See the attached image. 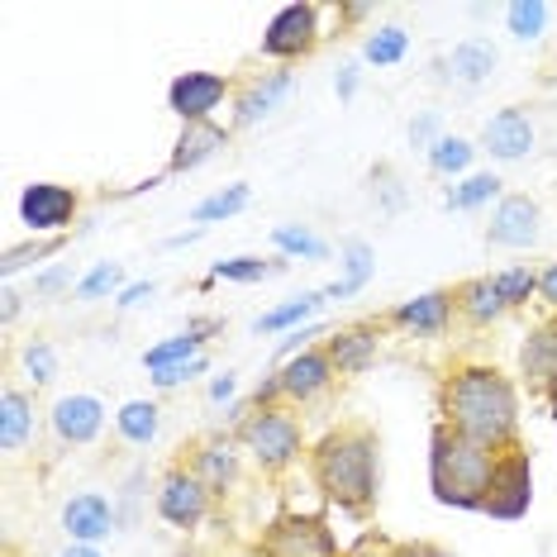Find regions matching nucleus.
<instances>
[{"mask_svg": "<svg viewBox=\"0 0 557 557\" xmlns=\"http://www.w3.org/2000/svg\"><path fill=\"white\" fill-rule=\"evenodd\" d=\"M62 524H67L72 539L82 543H96L110 534V524H115V510H110L106 496H96V491H86V496L67 500V510H62Z\"/></svg>", "mask_w": 557, "mask_h": 557, "instance_id": "4468645a", "label": "nucleus"}, {"mask_svg": "<svg viewBox=\"0 0 557 557\" xmlns=\"http://www.w3.org/2000/svg\"><path fill=\"white\" fill-rule=\"evenodd\" d=\"M120 434L129 443H153L158 438V405L153 400H129L120 410Z\"/></svg>", "mask_w": 557, "mask_h": 557, "instance_id": "393cba45", "label": "nucleus"}, {"mask_svg": "<svg viewBox=\"0 0 557 557\" xmlns=\"http://www.w3.org/2000/svg\"><path fill=\"white\" fill-rule=\"evenodd\" d=\"M62 557H100V553H96V548H67Z\"/></svg>", "mask_w": 557, "mask_h": 557, "instance_id": "49530a36", "label": "nucleus"}, {"mask_svg": "<svg viewBox=\"0 0 557 557\" xmlns=\"http://www.w3.org/2000/svg\"><path fill=\"white\" fill-rule=\"evenodd\" d=\"M320 306H324V290H314V296H300V300H290V306H282V310L262 314V320L252 324V329H258V334H262V329H268V334H272V329H286V324H300V320H310V314L320 310Z\"/></svg>", "mask_w": 557, "mask_h": 557, "instance_id": "bb28decb", "label": "nucleus"}, {"mask_svg": "<svg viewBox=\"0 0 557 557\" xmlns=\"http://www.w3.org/2000/svg\"><path fill=\"white\" fill-rule=\"evenodd\" d=\"M62 276H67V272H48L44 282H39V290H58V286H62Z\"/></svg>", "mask_w": 557, "mask_h": 557, "instance_id": "a18cd8bd", "label": "nucleus"}, {"mask_svg": "<svg viewBox=\"0 0 557 557\" xmlns=\"http://www.w3.org/2000/svg\"><path fill=\"white\" fill-rule=\"evenodd\" d=\"M491 282H496V290H500L505 306H519V300H529V290L539 286V282H534V272H529V268H510V272L491 276Z\"/></svg>", "mask_w": 557, "mask_h": 557, "instance_id": "72a5a7b5", "label": "nucleus"}, {"mask_svg": "<svg viewBox=\"0 0 557 557\" xmlns=\"http://www.w3.org/2000/svg\"><path fill=\"white\" fill-rule=\"evenodd\" d=\"M391 557H448V553L434 548V543H405V548H396Z\"/></svg>", "mask_w": 557, "mask_h": 557, "instance_id": "ea45409f", "label": "nucleus"}, {"mask_svg": "<svg viewBox=\"0 0 557 557\" xmlns=\"http://www.w3.org/2000/svg\"><path fill=\"white\" fill-rule=\"evenodd\" d=\"M100 420H106V410L96 396H62L53 410V429L67 443H91L100 434Z\"/></svg>", "mask_w": 557, "mask_h": 557, "instance_id": "2eb2a0df", "label": "nucleus"}, {"mask_svg": "<svg viewBox=\"0 0 557 557\" xmlns=\"http://www.w3.org/2000/svg\"><path fill=\"white\" fill-rule=\"evenodd\" d=\"M244 206H248V186H230V191L200 200V206H196V220H200V224H210V220H230V214H238Z\"/></svg>", "mask_w": 557, "mask_h": 557, "instance_id": "c756f323", "label": "nucleus"}, {"mask_svg": "<svg viewBox=\"0 0 557 557\" xmlns=\"http://www.w3.org/2000/svg\"><path fill=\"white\" fill-rule=\"evenodd\" d=\"M344 268H348V276H344V282L329 286V290H324V300H344V296H352V290H362V282L372 276V248H367L362 238L344 244Z\"/></svg>", "mask_w": 557, "mask_h": 557, "instance_id": "6ab92c4d", "label": "nucleus"}, {"mask_svg": "<svg viewBox=\"0 0 557 557\" xmlns=\"http://www.w3.org/2000/svg\"><path fill=\"white\" fill-rule=\"evenodd\" d=\"M286 91H290V77H286V72H276V77H268V82H258L244 100H238V120L252 124V120L272 115V106H276V100H282Z\"/></svg>", "mask_w": 557, "mask_h": 557, "instance_id": "412c9836", "label": "nucleus"}, {"mask_svg": "<svg viewBox=\"0 0 557 557\" xmlns=\"http://www.w3.org/2000/svg\"><path fill=\"white\" fill-rule=\"evenodd\" d=\"M144 296H153V282H138V286H129V290H124V296H120V306L129 310V306H138V300H144Z\"/></svg>", "mask_w": 557, "mask_h": 557, "instance_id": "a19ab883", "label": "nucleus"}, {"mask_svg": "<svg viewBox=\"0 0 557 557\" xmlns=\"http://www.w3.org/2000/svg\"><path fill=\"white\" fill-rule=\"evenodd\" d=\"M206 372V358H196V362H182V367H168V372H158L153 382L158 386H182V382H191V376Z\"/></svg>", "mask_w": 557, "mask_h": 557, "instance_id": "58836bf2", "label": "nucleus"}, {"mask_svg": "<svg viewBox=\"0 0 557 557\" xmlns=\"http://www.w3.org/2000/svg\"><path fill=\"white\" fill-rule=\"evenodd\" d=\"M529 496H534V467H529V453H510V458L496 462L486 486V510L491 519H519L529 510Z\"/></svg>", "mask_w": 557, "mask_h": 557, "instance_id": "20e7f679", "label": "nucleus"}, {"mask_svg": "<svg viewBox=\"0 0 557 557\" xmlns=\"http://www.w3.org/2000/svg\"><path fill=\"white\" fill-rule=\"evenodd\" d=\"M268 272H282V262H262V258H230V262H214V276L224 282H262Z\"/></svg>", "mask_w": 557, "mask_h": 557, "instance_id": "473e14b6", "label": "nucleus"}, {"mask_svg": "<svg viewBox=\"0 0 557 557\" xmlns=\"http://www.w3.org/2000/svg\"><path fill=\"white\" fill-rule=\"evenodd\" d=\"M429 162H434V172H462L467 162H472V144L467 138H434L429 144Z\"/></svg>", "mask_w": 557, "mask_h": 557, "instance_id": "cd10ccee", "label": "nucleus"}, {"mask_svg": "<svg viewBox=\"0 0 557 557\" xmlns=\"http://www.w3.org/2000/svg\"><path fill=\"white\" fill-rule=\"evenodd\" d=\"M505 20H510L515 39H539L543 24H548V5H543V0H515V5L505 10Z\"/></svg>", "mask_w": 557, "mask_h": 557, "instance_id": "a878e982", "label": "nucleus"}, {"mask_svg": "<svg viewBox=\"0 0 557 557\" xmlns=\"http://www.w3.org/2000/svg\"><path fill=\"white\" fill-rule=\"evenodd\" d=\"M329 358L338 362V372H367L376 358V334H367V329H352V334H334L329 338Z\"/></svg>", "mask_w": 557, "mask_h": 557, "instance_id": "a211bd4d", "label": "nucleus"}, {"mask_svg": "<svg viewBox=\"0 0 557 557\" xmlns=\"http://www.w3.org/2000/svg\"><path fill=\"white\" fill-rule=\"evenodd\" d=\"M496 191H500V182H496L491 172H481V176H467L458 191L448 196V206H453V210H472V206H481V200H491Z\"/></svg>", "mask_w": 557, "mask_h": 557, "instance_id": "2f4dec72", "label": "nucleus"}, {"mask_svg": "<svg viewBox=\"0 0 557 557\" xmlns=\"http://www.w3.org/2000/svg\"><path fill=\"white\" fill-rule=\"evenodd\" d=\"M200 462H206V486L210 491H224L234 481V453H230V443H224V448H210Z\"/></svg>", "mask_w": 557, "mask_h": 557, "instance_id": "f704fd0d", "label": "nucleus"}, {"mask_svg": "<svg viewBox=\"0 0 557 557\" xmlns=\"http://www.w3.org/2000/svg\"><path fill=\"white\" fill-rule=\"evenodd\" d=\"M262 553L268 557H334L338 548L320 519H282V524H272Z\"/></svg>", "mask_w": 557, "mask_h": 557, "instance_id": "423d86ee", "label": "nucleus"}, {"mask_svg": "<svg viewBox=\"0 0 557 557\" xmlns=\"http://www.w3.org/2000/svg\"><path fill=\"white\" fill-rule=\"evenodd\" d=\"M196 358H200V338L186 329V334L168 338V344L148 348L144 352V367H153V372H168V367H182V362H196Z\"/></svg>", "mask_w": 557, "mask_h": 557, "instance_id": "b1692460", "label": "nucleus"}, {"mask_svg": "<svg viewBox=\"0 0 557 557\" xmlns=\"http://www.w3.org/2000/svg\"><path fill=\"white\" fill-rule=\"evenodd\" d=\"M486 153L496 158H524L534 148V124H529L519 110H500V115L486 120V134H481Z\"/></svg>", "mask_w": 557, "mask_h": 557, "instance_id": "ddd939ff", "label": "nucleus"}, {"mask_svg": "<svg viewBox=\"0 0 557 557\" xmlns=\"http://www.w3.org/2000/svg\"><path fill=\"white\" fill-rule=\"evenodd\" d=\"M72 210H77V196H72L67 186H53V182H34L29 191H24V200H20V214H24V224H29L34 234L62 230V224L72 220Z\"/></svg>", "mask_w": 557, "mask_h": 557, "instance_id": "6e6552de", "label": "nucleus"}, {"mask_svg": "<svg viewBox=\"0 0 557 557\" xmlns=\"http://www.w3.org/2000/svg\"><path fill=\"white\" fill-rule=\"evenodd\" d=\"M24 434H29V400L20 391H5L0 396V448H20Z\"/></svg>", "mask_w": 557, "mask_h": 557, "instance_id": "5701e85b", "label": "nucleus"}, {"mask_svg": "<svg viewBox=\"0 0 557 557\" xmlns=\"http://www.w3.org/2000/svg\"><path fill=\"white\" fill-rule=\"evenodd\" d=\"M524 376H529V386L543 391L557 410V320L543 324L524 344Z\"/></svg>", "mask_w": 557, "mask_h": 557, "instance_id": "f8f14e48", "label": "nucleus"}, {"mask_svg": "<svg viewBox=\"0 0 557 557\" xmlns=\"http://www.w3.org/2000/svg\"><path fill=\"white\" fill-rule=\"evenodd\" d=\"M405 48H410V39H405V29H382V34H372L367 39V62H376V67H386V62H400L405 58Z\"/></svg>", "mask_w": 557, "mask_h": 557, "instance_id": "7c9ffc66", "label": "nucleus"}, {"mask_svg": "<svg viewBox=\"0 0 557 557\" xmlns=\"http://www.w3.org/2000/svg\"><path fill=\"white\" fill-rule=\"evenodd\" d=\"M448 420L462 438L481 443V448H496L515 434V391L500 372H462L448 391Z\"/></svg>", "mask_w": 557, "mask_h": 557, "instance_id": "f257e3e1", "label": "nucleus"}, {"mask_svg": "<svg viewBox=\"0 0 557 557\" xmlns=\"http://www.w3.org/2000/svg\"><path fill=\"white\" fill-rule=\"evenodd\" d=\"M496 472L491 448L462 438L458 429H438L434 434V458H429V476H434V496L458 510H481L486 505V486Z\"/></svg>", "mask_w": 557, "mask_h": 557, "instance_id": "f03ea898", "label": "nucleus"}, {"mask_svg": "<svg viewBox=\"0 0 557 557\" xmlns=\"http://www.w3.org/2000/svg\"><path fill=\"white\" fill-rule=\"evenodd\" d=\"M314 44V5H286L262 34V53L268 58H296Z\"/></svg>", "mask_w": 557, "mask_h": 557, "instance_id": "0eeeda50", "label": "nucleus"}, {"mask_svg": "<svg viewBox=\"0 0 557 557\" xmlns=\"http://www.w3.org/2000/svg\"><path fill=\"white\" fill-rule=\"evenodd\" d=\"M276 238V248H286V252H300V258H324V244L314 234H306V230H290V224H282V230L272 234Z\"/></svg>", "mask_w": 557, "mask_h": 557, "instance_id": "c9c22d12", "label": "nucleus"}, {"mask_svg": "<svg viewBox=\"0 0 557 557\" xmlns=\"http://www.w3.org/2000/svg\"><path fill=\"white\" fill-rule=\"evenodd\" d=\"M352 86H358V67H344V77H338V96H352Z\"/></svg>", "mask_w": 557, "mask_h": 557, "instance_id": "37998d69", "label": "nucleus"}, {"mask_svg": "<svg viewBox=\"0 0 557 557\" xmlns=\"http://www.w3.org/2000/svg\"><path fill=\"white\" fill-rule=\"evenodd\" d=\"M543 296H548L553 306H557V268H548V272H543Z\"/></svg>", "mask_w": 557, "mask_h": 557, "instance_id": "c03bdc74", "label": "nucleus"}, {"mask_svg": "<svg viewBox=\"0 0 557 557\" xmlns=\"http://www.w3.org/2000/svg\"><path fill=\"white\" fill-rule=\"evenodd\" d=\"M168 100H172V110L186 124H200L224 100V77H214V72H186V77L172 82Z\"/></svg>", "mask_w": 557, "mask_h": 557, "instance_id": "1a4fd4ad", "label": "nucleus"}, {"mask_svg": "<svg viewBox=\"0 0 557 557\" xmlns=\"http://www.w3.org/2000/svg\"><path fill=\"white\" fill-rule=\"evenodd\" d=\"M224 148V129H214V124H186V134L176 138V153H172V172H191L200 168L206 158H214Z\"/></svg>", "mask_w": 557, "mask_h": 557, "instance_id": "dca6fc26", "label": "nucleus"}, {"mask_svg": "<svg viewBox=\"0 0 557 557\" xmlns=\"http://www.w3.org/2000/svg\"><path fill=\"white\" fill-rule=\"evenodd\" d=\"M491 67H496V48L486 39H467V44L453 48V77L481 82V77H491Z\"/></svg>", "mask_w": 557, "mask_h": 557, "instance_id": "aec40b11", "label": "nucleus"}, {"mask_svg": "<svg viewBox=\"0 0 557 557\" xmlns=\"http://www.w3.org/2000/svg\"><path fill=\"white\" fill-rule=\"evenodd\" d=\"M115 286H120V268L115 262H100V268L77 286V296H106V290H115Z\"/></svg>", "mask_w": 557, "mask_h": 557, "instance_id": "e433bc0d", "label": "nucleus"}, {"mask_svg": "<svg viewBox=\"0 0 557 557\" xmlns=\"http://www.w3.org/2000/svg\"><path fill=\"white\" fill-rule=\"evenodd\" d=\"M539 238V206L529 196H510L500 200L496 220H491V244L505 248H529Z\"/></svg>", "mask_w": 557, "mask_h": 557, "instance_id": "9b49d317", "label": "nucleus"}, {"mask_svg": "<svg viewBox=\"0 0 557 557\" xmlns=\"http://www.w3.org/2000/svg\"><path fill=\"white\" fill-rule=\"evenodd\" d=\"M324 386H329V358L324 352H300V358L286 367V376H282V391H290L296 400L320 396Z\"/></svg>", "mask_w": 557, "mask_h": 557, "instance_id": "f3484780", "label": "nucleus"}, {"mask_svg": "<svg viewBox=\"0 0 557 557\" xmlns=\"http://www.w3.org/2000/svg\"><path fill=\"white\" fill-rule=\"evenodd\" d=\"M314 476L329 491V500H338L344 510H362L376 491V443L362 429L324 438L320 458H314Z\"/></svg>", "mask_w": 557, "mask_h": 557, "instance_id": "7ed1b4c3", "label": "nucleus"}, {"mask_svg": "<svg viewBox=\"0 0 557 557\" xmlns=\"http://www.w3.org/2000/svg\"><path fill=\"white\" fill-rule=\"evenodd\" d=\"M396 320H400V324L424 329V334H438V329L448 324V296H438V290H429V296L410 300V306H400V310H396Z\"/></svg>", "mask_w": 557, "mask_h": 557, "instance_id": "4be33fe9", "label": "nucleus"}, {"mask_svg": "<svg viewBox=\"0 0 557 557\" xmlns=\"http://www.w3.org/2000/svg\"><path fill=\"white\" fill-rule=\"evenodd\" d=\"M24 362H29L34 382H53V348L48 344H29L24 348Z\"/></svg>", "mask_w": 557, "mask_h": 557, "instance_id": "4c0bfd02", "label": "nucleus"}, {"mask_svg": "<svg viewBox=\"0 0 557 557\" xmlns=\"http://www.w3.org/2000/svg\"><path fill=\"white\" fill-rule=\"evenodd\" d=\"M158 510L168 524L176 529H191L206 519V481H196V476H168L162 481V496H158Z\"/></svg>", "mask_w": 557, "mask_h": 557, "instance_id": "9d476101", "label": "nucleus"}, {"mask_svg": "<svg viewBox=\"0 0 557 557\" xmlns=\"http://www.w3.org/2000/svg\"><path fill=\"white\" fill-rule=\"evenodd\" d=\"M244 443L252 448V458H258L262 467H286L290 458H296V448H300V429L282 410H262V414H252L248 420Z\"/></svg>", "mask_w": 557, "mask_h": 557, "instance_id": "39448f33", "label": "nucleus"}, {"mask_svg": "<svg viewBox=\"0 0 557 557\" xmlns=\"http://www.w3.org/2000/svg\"><path fill=\"white\" fill-rule=\"evenodd\" d=\"M234 396V376H220V382L210 386V400H230Z\"/></svg>", "mask_w": 557, "mask_h": 557, "instance_id": "79ce46f5", "label": "nucleus"}, {"mask_svg": "<svg viewBox=\"0 0 557 557\" xmlns=\"http://www.w3.org/2000/svg\"><path fill=\"white\" fill-rule=\"evenodd\" d=\"M462 300H467V314H472V320H496V314L505 310V300H500V290H496V282H472L462 290Z\"/></svg>", "mask_w": 557, "mask_h": 557, "instance_id": "c85d7f7f", "label": "nucleus"}]
</instances>
